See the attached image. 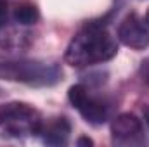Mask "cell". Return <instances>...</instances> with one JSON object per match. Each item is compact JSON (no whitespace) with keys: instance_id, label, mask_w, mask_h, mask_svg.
<instances>
[{"instance_id":"8","label":"cell","mask_w":149,"mask_h":147,"mask_svg":"<svg viewBox=\"0 0 149 147\" xmlns=\"http://www.w3.org/2000/svg\"><path fill=\"white\" fill-rule=\"evenodd\" d=\"M38 19H40V14H38V9L33 3H19L16 9H14V21L23 24V26H30V24H35Z\"/></svg>"},{"instance_id":"10","label":"cell","mask_w":149,"mask_h":147,"mask_svg":"<svg viewBox=\"0 0 149 147\" xmlns=\"http://www.w3.org/2000/svg\"><path fill=\"white\" fill-rule=\"evenodd\" d=\"M76 144H78V146H92L94 142H92L88 137H80V139L76 140Z\"/></svg>"},{"instance_id":"4","label":"cell","mask_w":149,"mask_h":147,"mask_svg":"<svg viewBox=\"0 0 149 147\" xmlns=\"http://www.w3.org/2000/svg\"><path fill=\"white\" fill-rule=\"evenodd\" d=\"M68 99L83 119L90 125H102L108 119V106L102 99L90 94L85 85H73L68 90Z\"/></svg>"},{"instance_id":"12","label":"cell","mask_w":149,"mask_h":147,"mask_svg":"<svg viewBox=\"0 0 149 147\" xmlns=\"http://www.w3.org/2000/svg\"><path fill=\"white\" fill-rule=\"evenodd\" d=\"M146 23L149 24V10H148V14H146Z\"/></svg>"},{"instance_id":"11","label":"cell","mask_w":149,"mask_h":147,"mask_svg":"<svg viewBox=\"0 0 149 147\" xmlns=\"http://www.w3.org/2000/svg\"><path fill=\"white\" fill-rule=\"evenodd\" d=\"M142 112H144V119H146V125L149 126V106H146V107L142 109Z\"/></svg>"},{"instance_id":"1","label":"cell","mask_w":149,"mask_h":147,"mask_svg":"<svg viewBox=\"0 0 149 147\" xmlns=\"http://www.w3.org/2000/svg\"><path fill=\"white\" fill-rule=\"evenodd\" d=\"M118 52V45L106 24L101 21L85 23L71 38L64 61L73 68H87L113 59Z\"/></svg>"},{"instance_id":"3","label":"cell","mask_w":149,"mask_h":147,"mask_svg":"<svg viewBox=\"0 0 149 147\" xmlns=\"http://www.w3.org/2000/svg\"><path fill=\"white\" fill-rule=\"evenodd\" d=\"M42 116L33 106L24 102L0 104V132L5 137H24L38 135Z\"/></svg>"},{"instance_id":"5","label":"cell","mask_w":149,"mask_h":147,"mask_svg":"<svg viewBox=\"0 0 149 147\" xmlns=\"http://www.w3.org/2000/svg\"><path fill=\"white\" fill-rule=\"evenodd\" d=\"M111 137L113 144L116 146H144V128L141 119L132 112L118 114L111 123Z\"/></svg>"},{"instance_id":"6","label":"cell","mask_w":149,"mask_h":147,"mask_svg":"<svg viewBox=\"0 0 149 147\" xmlns=\"http://www.w3.org/2000/svg\"><path fill=\"white\" fill-rule=\"evenodd\" d=\"M116 35L123 45L134 50H144L149 47V30L135 12H130L121 19Z\"/></svg>"},{"instance_id":"7","label":"cell","mask_w":149,"mask_h":147,"mask_svg":"<svg viewBox=\"0 0 149 147\" xmlns=\"http://www.w3.org/2000/svg\"><path fill=\"white\" fill-rule=\"evenodd\" d=\"M71 125L64 116H56L47 121H42L38 135L49 146H64L70 139Z\"/></svg>"},{"instance_id":"9","label":"cell","mask_w":149,"mask_h":147,"mask_svg":"<svg viewBox=\"0 0 149 147\" xmlns=\"http://www.w3.org/2000/svg\"><path fill=\"white\" fill-rule=\"evenodd\" d=\"M7 7H9L7 0H0V31L5 30L7 26V10H9Z\"/></svg>"},{"instance_id":"2","label":"cell","mask_w":149,"mask_h":147,"mask_svg":"<svg viewBox=\"0 0 149 147\" xmlns=\"http://www.w3.org/2000/svg\"><path fill=\"white\" fill-rule=\"evenodd\" d=\"M63 76L56 62L43 61H5L0 62V80L19 81L31 87L56 85Z\"/></svg>"}]
</instances>
